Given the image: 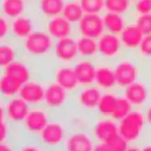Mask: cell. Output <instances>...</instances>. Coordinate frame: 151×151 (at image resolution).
<instances>
[{
	"mask_svg": "<svg viewBox=\"0 0 151 151\" xmlns=\"http://www.w3.org/2000/svg\"><path fill=\"white\" fill-rule=\"evenodd\" d=\"M21 55L34 64L51 60L54 39L40 26L19 44Z\"/></svg>",
	"mask_w": 151,
	"mask_h": 151,
	"instance_id": "1",
	"label": "cell"
},
{
	"mask_svg": "<svg viewBox=\"0 0 151 151\" xmlns=\"http://www.w3.org/2000/svg\"><path fill=\"white\" fill-rule=\"evenodd\" d=\"M118 133L131 145L142 144L150 137L143 109H133L130 114L118 122Z\"/></svg>",
	"mask_w": 151,
	"mask_h": 151,
	"instance_id": "2",
	"label": "cell"
},
{
	"mask_svg": "<svg viewBox=\"0 0 151 151\" xmlns=\"http://www.w3.org/2000/svg\"><path fill=\"white\" fill-rule=\"evenodd\" d=\"M113 68L119 91L144 78V64L134 54L125 53L113 63Z\"/></svg>",
	"mask_w": 151,
	"mask_h": 151,
	"instance_id": "3",
	"label": "cell"
},
{
	"mask_svg": "<svg viewBox=\"0 0 151 151\" xmlns=\"http://www.w3.org/2000/svg\"><path fill=\"white\" fill-rule=\"evenodd\" d=\"M70 130L65 116H52L51 120L40 132L38 140L50 151H63Z\"/></svg>",
	"mask_w": 151,
	"mask_h": 151,
	"instance_id": "4",
	"label": "cell"
},
{
	"mask_svg": "<svg viewBox=\"0 0 151 151\" xmlns=\"http://www.w3.org/2000/svg\"><path fill=\"white\" fill-rule=\"evenodd\" d=\"M73 104V94L66 91L55 81L47 79L44 106L53 116H65Z\"/></svg>",
	"mask_w": 151,
	"mask_h": 151,
	"instance_id": "5",
	"label": "cell"
},
{
	"mask_svg": "<svg viewBox=\"0 0 151 151\" xmlns=\"http://www.w3.org/2000/svg\"><path fill=\"white\" fill-rule=\"evenodd\" d=\"M52 116L53 114L44 105L31 107L27 117L25 118L24 123L19 127L22 134V138L38 139L40 132L51 120Z\"/></svg>",
	"mask_w": 151,
	"mask_h": 151,
	"instance_id": "6",
	"label": "cell"
},
{
	"mask_svg": "<svg viewBox=\"0 0 151 151\" xmlns=\"http://www.w3.org/2000/svg\"><path fill=\"white\" fill-rule=\"evenodd\" d=\"M101 93H103V91L100 88H98L94 84L80 86L73 93L72 107L83 113H86V114L93 117V116H96L97 106H98Z\"/></svg>",
	"mask_w": 151,
	"mask_h": 151,
	"instance_id": "7",
	"label": "cell"
},
{
	"mask_svg": "<svg viewBox=\"0 0 151 151\" xmlns=\"http://www.w3.org/2000/svg\"><path fill=\"white\" fill-rule=\"evenodd\" d=\"M98 42V60L106 63H114L122 55L125 54L119 35L105 32L100 38L97 39Z\"/></svg>",
	"mask_w": 151,
	"mask_h": 151,
	"instance_id": "8",
	"label": "cell"
},
{
	"mask_svg": "<svg viewBox=\"0 0 151 151\" xmlns=\"http://www.w3.org/2000/svg\"><path fill=\"white\" fill-rule=\"evenodd\" d=\"M40 25L41 22L32 11L11 19V39L20 44L38 27H40Z\"/></svg>",
	"mask_w": 151,
	"mask_h": 151,
	"instance_id": "9",
	"label": "cell"
},
{
	"mask_svg": "<svg viewBox=\"0 0 151 151\" xmlns=\"http://www.w3.org/2000/svg\"><path fill=\"white\" fill-rule=\"evenodd\" d=\"M79 58L77 37H67L59 40H54L53 52L51 60L55 64H68L73 65Z\"/></svg>",
	"mask_w": 151,
	"mask_h": 151,
	"instance_id": "10",
	"label": "cell"
},
{
	"mask_svg": "<svg viewBox=\"0 0 151 151\" xmlns=\"http://www.w3.org/2000/svg\"><path fill=\"white\" fill-rule=\"evenodd\" d=\"M120 93L134 109H144L151 100V84L145 78H142L123 88Z\"/></svg>",
	"mask_w": 151,
	"mask_h": 151,
	"instance_id": "11",
	"label": "cell"
},
{
	"mask_svg": "<svg viewBox=\"0 0 151 151\" xmlns=\"http://www.w3.org/2000/svg\"><path fill=\"white\" fill-rule=\"evenodd\" d=\"M90 132L96 143H106L118 133V122L111 117L94 116L90 125Z\"/></svg>",
	"mask_w": 151,
	"mask_h": 151,
	"instance_id": "12",
	"label": "cell"
},
{
	"mask_svg": "<svg viewBox=\"0 0 151 151\" xmlns=\"http://www.w3.org/2000/svg\"><path fill=\"white\" fill-rule=\"evenodd\" d=\"M48 79L55 81L57 84H59L61 87H64L66 91H68L72 94L80 87L73 70V65L54 63V65L51 68Z\"/></svg>",
	"mask_w": 151,
	"mask_h": 151,
	"instance_id": "13",
	"label": "cell"
},
{
	"mask_svg": "<svg viewBox=\"0 0 151 151\" xmlns=\"http://www.w3.org/2000/svg\"><path fill=\"white\" fill-rule=\"evenodd\" d=\"M96 140L88 129L70 130L63 151H93Z\"/></svg>",
	"mask_w": 151,
	"mask_h": 151,
	"instance_id": "14",
	"label": "cell"
},
{
	"mask_svg": "<svg viewBox=\"0 0 151 151\" xmlns=\"http://www.w3.org/2000/svg\"><path fill=\"white\" fill-rule=\"evenodd\" d=\"M46 90V80L41 78H33L32 80L21 85L19 91V97L24 99L31 107L44 105Z\"/></svg>",
	"mask_w": 151,
	"mask_h": 151,
	"instance_id": "15",
	"label": "cell"
},
{
	"mask_svg": "<svg viewBox=\"0 0 151 151\" xmlns=\"http://www.w3.org/2000/svg\"><path fill=\"white\" fill-rule=\"evenodd\" d=\"M54 40L76 35V26L66 20L61 14L41 21L40 25Z\"/></svg>",
	"mask_w": 151,
	"mask_h": 151,
	"instance_id": "16",
	"label": "cell"
},
{
	"mask_svg": "<svg viewBox=\"0 0 151 151\" xmlns=\"http://www.w3.org/2000/svg\"><path fill=\"white\" fill-rule=\"evenodd\" d=\"M31 106L19 96L5 100L6 120L15 129H19L29 112Z\"/></svg>",
	"mask_w": 151,
	"mask_h": 151,
	"instance_id": "17",
	"label": "cell"
},
{
	"mask_svg": "<svg viewBox=\"0 0 151 151\" xmlns=\"http://www.w3.org/2000/svg\"><path fill=\"white\" fill-rule=\"evenodd\" d=\"M35 65L37 64L32 63L31 60H28L21 55L14 63H12L9 66H7L5 68V72L8 76H11L12 78H14L19 84L22 85V84L32 80L33 78L38 77L37 72H35Z\"/></svg>",
	"mask_w": 151,
	"mask_h": 151,
	"instance_id": "18",
	"label": "cell"
},
{
	"mask_svg": "<svg viewBox=\"0 0 151 151\" xmlns=\"http://www.w3.org/2000/svg\"><path fill=\"white\" fill-rule=\"evenodd\" d=\"M105 33L101 14H85L76 25V35L98 39Z\"/></svg>",
	"mask_w": 151,
	"mask_h": 151,
	"instance_id": "19",
	"label": "cell"
},
{
	"mask_svg": "<svg viewBox=\"0 0 151 151\" xmlns=\"http://www.w3.org/2000/svg\"><path fill=\"white\" fill-rule=\"evenodd\" d=\"M144 35L145 34L143 33V31L139 28V26L134 22V20L131 17L130 21L127 22L125 28L119 34V38H120V41H122L125 53L134 54L137 48L139 47Z\"/></svg>",
	"mask_w": 151,
	"mask_h": 151,
	"instance_id": "20",
	"label": "cell"
},
{
	"mask_svg": "<svg viewBox=\"0 0 151 151\" xmlns=\"http://www.w3.org/2000/svg\"><path fill=\"white\" fill-rule=\"evenodd\" d=\"M94 85L98 88H100L103 92L104 91L118 90L117 88L116 73H114V68H113L112 63H106V61L98 60L97 68H96Z\"/></svg>",
	"mask_w": 151,
	"mask_h": 151,
	"instance_id": "21",
	"label": "cell"
},
{
	"mask_svg": "<svg viewBox=\"0 0 151 151\" xmlns=\"http://www.w3.org/2000/svg\"><path fill=\"white\" fill-rule=\"evenodd\" d=\"M97 63L98 60L86 59V58H78L76 60V63L73 64V70L80 86L94 84Z\"/></svg>",
	"mask_w": 151,
	"mask_h": 151,
	"instance_id": "22",
	"label": "cell"
},
{
	"mask_svg": "<svg viewBox=\"0 0 151 151\" xmlns=\"http://www.w3.org/2000/svg\"><path fill=\"white\" fill-rule=\"evenodd\" d=\"M65 1L66 0H38L32 6V12L41 22L48 18L60 15Z\"/></svg>",
	"mask_w": 151,
	"mask_h": 151,
	"instance_id": "23",
	"label": "cell"
},
{
	"mask_svg": "<svg viewBox=\"0 0 151 151\" xmlns=\"http://www.w3.org/2000/svg\"><path fill=\"white\" fill-rule=\"evenodd\" d=\"M31 11L32 4L28 0H0V13L9 20Z\"/></svg>",
	"mask_w": 151,
	"mask_h": 151,
	"instance_id": "24",
	"label": "cell"
},
{
	"mask_svg": "<svg viewBox=\"0 0 151 151\" xmlns=\"http://www.w3.org/2000/svg\"><path fill=\"white\" fill-rule=\"evenodd\" d=\"M21 57L20 46L17 41L9 39L0 42V71H5L7 66Z\"/></svg>",
	"mask_w": 151,
	"mask_h": 151,
	"instance_id": "25",
	"label": "cell"
},
{
	"mask_svg": "<svg viewBox=\"0 0 151 151\" xmlns=\"http://www.w3.org/2000/svg\"><path fill=\"white\" fill-rule=\"evenodd\" d=\"M101 18H103L105 32L116 34V35H119L122 33V31L125 28V26L131 19L130 17L112 13V12H104L101 14Z\"/></svg>",
	"mask_w": 151,
	"mask_h": 151,
	"instance_id": "26",
	"label": "cell"
},
{
	"mask_svg": "<svg viewBox=\"0 0 151 151\" xmlns=\"http://www.w3.org/2000/svg\"><path fill=\"white\" fill-rule=\"evenodd\" d=\"M120 96L119 90L113 91H104L100 96L96 114L100 117H112V113L116 109L118 98Z\"/></svg>",
	"mask_w": 151,
	"mask_h": 151,
	"instance_id": "27",
	"label": "cell"
},
{
	"mask_svg": "<svg viewBox=\"0 0 151 151\" xmlns=\"http://www.w3.org/2000/svg\"><path fill=\"white\" fill-rule=\"evenodd\" d=\"M21 84H19L14 78L8 76L5 71H0V98L2 100H8L19 94Z\"/></svg>",
	"mask_w": 151,
	"mask_h": 151,
	"instance_id": "28",
	"label": "cell"
},
{
	"mask_svg": "<svg viewBox=\"0 0 151 151\" xmlns=\"http://www.w3.org/2000/svg\"><path fill=\"white\" fill-rule=\"evenodd\" d=\"M76 37H77V46H78L79 58L98 60L97 39L88 38V37H81V35H76Z\"/></svg>",
	"mask_w": 151,
	"mask_h": 151,
	"instance_id": "29",
	"label": "cell"
},
{
	"mask_svg": "<svg viewBox=\"0 0 151 151\" xmlns=\"http://www.w3.org/2000/svg\"><path fill=\"white\" fill-rule=\"evenodd\" d=\"M61 15L76 26L83 19V17L85 15V12H84L79 0H66L63 12H61Z\"/></svg>",
	"mask_w": 151,
	"mask_h": 151,
	"instance_id": "30",
	"label": "cell"
},
{
	"mask_svg": "<svg viewBox=\"0 0 151 151\" xmlns=\"http://www.w3.org/2000/svg\"><path fill=\"white\" fill-rule=\"evenodd\" d=\"M105 12H112L131 18L133 14V2L131 0H105Z\"/></svg>",
	"mask_w": 151,
	"mask_h": 151,
	"instance_id": "31",
	"label": "cell"
},
{
	"mask_svg": "<svg viewBox=\"0 0 151 151\" xmlns=\"http://www.w3.org/2000/svg\"><path fill=\"white\" fill-rule=\"evenodd\" d=\"M21 138L22 137L19 129L13 127L7 120H0V143H5V142L17 143Z\"/></svg>",
	"mask_w": 151,
	"mask_h": 151,
	"instance_id": "32",
	"label": "cell"
},
{
	"mask_svg": "<svg viewBox=\"0 0 151 151\" xmlns=\"http://www.w3.org/2000/svg\"><path fill=\"white\" fill-rule=\"evenodd\" d=\"M134 107L132 106V104L120 93L119 98H118V101H117V105H116V109L112 113V117L114 120L117 122H120L122 119H124L127 114L131 113V111L133 110Z\"/></svg>",
	"mask_w": 151,
	"mask_h": 151,
	"instance_id": "33",
	"label": "cell"
},
{
	"mask_svg": "<svg viewBox=\"0 0 151 151\" xmlns=\"http://www.w3.org/2000/svg\"><path fill=\"white\" fill-rule=\"evenodd\" d=\"M134 55L143 63L146 64L151 61V34H145L139 47L137 48Z\"/></svg>",
	"mask_w": 151,
	"mask_h": 151,
	"instance_id": "34",
	"label": "cell"
},
{
	"mask_svg": "<svg viewBox=\"0 0 151 151\" xmlns=\"http://www.w3.org/2000/svg\"><path fill=\"white\" fill-rule=\"evenodd\" d=\"M15 151H50L38 139L21 138L15 143Z\"/></svg>",
	"mask_w": 151,
	"mask_h": 151,
	"instance_id": "35",
	"label": "cell"
},
{
	"mask_svg": "<svg viewBox=\"0 0 151 151\" xmlns=\"http://www.w3.org/2000/svg\"><path fill=\"white\" fill-rule=\"evenodd\" d=\"M85 14H103L105 12V0H79Z\"/></svg>",
	"mask_w": 151,
	"mask_h": 151,
	"instance_id": "36",
	"label": "cell"
},
{
	"mask_svg": "<svg viewBox=\"0 0 151 151\" xmlns=\"http://www.w3.org/2000/svg\"><path fill=\"white\" fill-rule=\"evenodd\" d=\"M106 145L110 147L111 151H126L130 144L119 133H117L106 142Z\"/></svg>",
	"mask_w": 151,
	"mask_h": 151,
	"instance_id": "37",
	"label": "cell"
},
{
	"mask_svg": "<svg viewBox=\"0 0 151 151\" xmlns=\"http://www.w3.org/2000/svg\"><path fill=\"white\" fill-rule=\"evenodd\" d=\"M132 19L139 26L144 34H151V13L143 15H133Z\"/></svg>",
	"mask_w": 151,
	"mask_h": 151,
	"instance_id": "38",
	"label": "cell"
},
{
	"mask_svg": "<svg viewBox=\"0 0 151 151\" xmlns=\"http://www.w3.org/2000/svg\"><path fill=\"white\" fill-rule=\"evenodd\" d=\"M151 13V0H136L133 2V15H143Z\"/></svg>",
	"mask_w": 151,
	"mask_h": 151,
	"instance_id": "39",
	"label": "cell"
},
{
	"mask_svg": "<svg viewBox=\"0 0 151 151\" xmlns=\"http://www.w3.org/2000/svg\"><path fill=\"white\" fill-rule=\"evenodd\" d=\"M11 39V20L0 13V42Z\"/></svg>",
	"mask_w": 151,
	"mask_h": 151,
	"instance_id": "40",
	"label": "cell"
},
{
	"mask_svg": "<svg viewBox=\"0 0 151 151\" xmlns=\"http://www.w3.org/2000/svg\"><path fill=\"white\" fill-rule=\"evenodd\" d=\"M143 111H144V116H145V120H146L149 131L151 133V100L146 104V106L143 109Z\"/></svg>",
	"mask_w": 151,
	"mask_h": 151,
	"instance_id": "41",
	"label": "cell"
},
{
	"mask_svg": "<svg viewBox=\"0 0 151 151\" xmlns=\"http://www.w3.org/2000/svg\"><path fill=\"white\" fill-rule=\"evenodd\" d=\"M0 151H15V143L14 142L0 143Z\"/></svg>",
	"mask_w": 151,
	"mask_h": 151,
	"instance_id": "42",
	"label": "cell"
},
{
	"mask_svg": "<svg viewBox=\"0 0 151 151\" xmlns=\"http://www.w3.org/2000/svg\"><path fill=\"white\" fill-rule=\"evenodd\" d=\"M144 78L151 84V61L144 64Z\"/></svg>",
	"mask_w": 151,
	"mask_h": 151,
	"instance_id": "43",
	"label": "cell"
},
{
	"mask_svg": "<svg viewBox=\"0 0 151 151\" xmlns=\"http://www.w3.org/2000/svg\"><path fill=\"white\" fill-rule=\"evenodd\" d=\"M93 151H111L106 143H96Z\"/></svg>",
	"mask_w": 151,
	"mask_h": 151,
	"instance_id": "44",
	"label": "cell"
},
{
	"mask_svg": "<svg viewBox=\"0 0 151 151\" xmlns=\"http://www.w3.org/2000/svg\"><path fill=\"white\" fill-rule=\"evenodd\" d=\"M140 147H142V151H151V134L146 140H144L140 144Z\"/></svg>",
	"mask_w": 151,
	"mask_h": 151,
	"instance_id": "45",
	"label": "cell"
},
{
	"mask_svg": "<svg viewBox=\"0 0 151 151\" xmlns=\"http://www.w3.org/2000/svg\"><path fill=\"white\" fill-rule=\"evenodd\" d=\"M0 120H6V112H5V100L0 98Z\"/></svg>",
	"mask_w": 151,
	"mask_h": 151,
	"instance_id": "46",
	"label": "cell"
},
{
	"mask_svg": "<svg viewBox=\"0 0 151 151\" xmlns=\"http://www.w3.org/2000/svg\"><path fill=\"white\" fill-rule=\"evenodd\" d=\"M126 151H142L140 144H131V145H129Z\"/></svg>",
	"mask_w": 151,
	"mask_h": 151,
	"instance_id": "47",
	"label": "cell"
},
{
	"mask_svg": "<svg viewBox=\"0 0 151 151\" xmlns=\"http://www.w3.org/2000/svg\"><path fill=\"white\" fill-rule=\"evenodd\" d=\"M28 1H29V2L32 4V6H33V5H34V4H35V2L38 1V0H28Z\"/></svg>",
	"mask_w": 151,
	"mask_h": 151,
	"instance_id": "48",
	"label": "cell"
},
{
	"mask_svg": "<svg viewBox=\"0 0 151 151\" xmlns=\"http://www.w3.org/2000/svg\"><path fill=\"white\" fill-rule=\"evenodd\" d=\"M131 1H132V2H134V1H136V0H131Z\"/></svg>",
	"mask_w": 151,
	"mask_h": 151,
	"instance_id": "49",
	"label": "cell"
}]
</instances>
